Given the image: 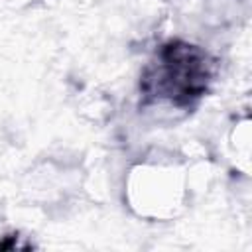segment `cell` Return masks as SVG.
I'll return each mask as SVG.
<instances>
[{"label":"cell","mask_w":252,"mask_h":252,"mask_svg":"<svg viewBox=\"0 0 252 252\" xmlns=\"http://www.w3.org/2000/svg\"><path fill=\"white\" fill-rule=\"evenodd\" d=\"M209 67L207 57L185 43H171L159 53V63L146 77V89L159 93L175 102H187L199 96L207 85Z\"/></svg>","instance_id":"cell-1"}]
</instances>
